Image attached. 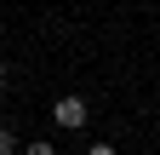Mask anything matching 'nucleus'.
Wrapping results in <instances>:
<instances>
[{
    "mask_svg": "<svg viewBox=\"0 0 160 155\" xmlns=\"http://www.w3.org/2000/svg\"><path fill=\"white\" fill-rule=\"evenodd\" d=\"M86 115H92V104L80 98V92H63V98L52 104V121L63 126V132H74V126H86Z\"/></svg>",
    "mask_w": 160,
    "mask_h": 155,
    "instance_id": "nucleus-1",
    "label": "nucleus"
},
{
    "mask_svg": "<svg viewBox=\"0 0 160 155\" xmlns=\"http://www.w3.org/2000/svg\"><path fill=\"white\" fill-rule=\"evenodd\" d=\"M23 155H57V144H46V138H34V144H23Z\"/></svg>",
    "mask_w": 160,
    "mask_h": 155,
    "instance_id": "nucleus-2",
    "label": "nucleus"
},
{
    "mask_svg": "<svg viewBox=\"0 0 160 155\" xmlns=\"http://www.w3.org/2000/svg\"><path fill=\"white\" fill-rule=\"evenodd\" d=\"M0 155H17V138H12L6 126H0Z\"/></svg>",
    "mask_w": 160,
    "mask_h": 155,
    "instance_id": "nucleus-3",
    "label": "nucleus"
},
{
    "mask_svg": "<svg viewBox=\"0 0 160 155\" xmlns=\"http://www.w3.org/2000/svg\"><path fill=\"white\" fill-rule=\"evenodd\" d=\"M86 155H114V144H92V149H86Z\"/></svg>",
    "mask_w": 160,
    "mask_h": 155,
    "instance_id": "nucleus-4",
    "label": "nucleus"
},
{
    "mask_svg": "<svg viewBox=\"0 0 160 155\" xmlns=\"http://www.w3.org/2000/svg\"><path fill=\"white\" fill-rule=\"evenodd\" d=\"M0 81H6V57H0Z\"/></svg>",
    "mask_w": 160,
    "mask_h": 155,
    "instance_id": "nucleus-5",
    "label": "nucleus"
}]
</instances>
